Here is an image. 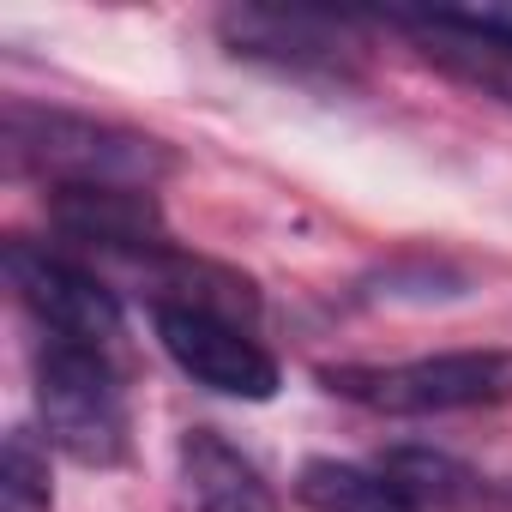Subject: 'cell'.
Listing matches in <instances>:
<instances>
[{"mask_svg":"<svg viewBox=\"0 0 512 512\" xmlns=\"http://www.w3.org/2000/svg\"><path fill=\"white\" fill-rule=\"evenodd\" d=\"M0 151L19 175H37L43 187H157L175 175V151L139 127L43 109V103H7L0 115Z\"/></svg>","mask_w":512,"mask_h":512,"instance_id":"obj_1","label":"cell"},{"mask_svg":"<svg viewBox=\"0 0 512 512\" xmlns=\"http://www.w3.org/2000/svg\"><path fill=\"white\" fill-rule=\"evenodd\" d=\"M326 392L380 416H452L512 398V350H440L410 362H338L320 368Z\"/></svg>","mask_w":512,"mask_h":512,"instance_id":"obj_2","label":"cell"},{"mask_svg":"<svg viewBox=\"0 0 512 512\" xmlns=\"http://www.w3.org/2000/svg\"><path fill=\"white\" fill-rule=\"evenodd\" d=\"M37 416L49 446H61L73 464H121L127 458V398L103 350L49 338L37 350Z\"/></svg>","mask_w":512,"mask_h":512,"instance_id":"obj_3","label":"cell"},{"mask_svg":"<svg viewBox=\"0 0 512 512\" xmlns=\"http://www.w3.org/2000/svg\"><path fill=\"white\" fill-rule=\"evenodd\" d=\"M0 260H7L13 296L25 302V314L49 338L109 356V344L121 338V302L97 272H85L79 260H67V253H55L43 241H25V235H7V253H0Z\"/></svg>","mask_w":512,"mask_h":512,"instance_id":"obj_4","label":"cell"},{"mask_svg":"<svg viewBox=\"0 0 512 512\" xmlns=\"http://www.w3.org/2000/svg\"><path fill=\"white\" fill-rule=\"evenodd\" d=\"M151 320H157L163 356H169L193 386H205V392H217V398H241V404L278 398V386H284L278 356L253 338L241 320L211 314V308H181V302H157Z\"/></svg>","mask_w":512,"mask_h":512,"instance_id":"obj_5","label":"cell"},{"mask_svg":"<svg viewBox=\"0 0 512 512\" xmlns=\"http://www.w3.org/2000/svg\"><path fill=\"white\" fill-rule=\"evenodd\" d=\"M217 31L235 61H260L296 79H350L362 55L344 19L302 13V7H235L217 19Z\"/></svg>","mask_w":512,"mask_h":512,"instance_id":"obj_6","label":"cell"},{"mask_svg":"<svg viewBox=\"0 0 512 512\" xmlns=\"http://www.w3.org/2000/svg\"><path fill=\"white\" fill-rule=\"evenodd\" d=\"M392 25H404L422 61H434L446 79L512 109V13L506 7H434V13H398Z\"/></svg>","mask_w":512,"mask_h":512,"instance_id":"obj_7","label":"cell"},{"mask_svg":"<svg viewBox=\"0 0 512 512\" xmlns=\"http://www.w3.org/2000/svg\"><path fill=\"white\" fill-rule=\"evenodd\" d=\"M49 223L67 241L127 253V260H169V223L145 187H49Z\"/></svg>","mask_w":512,"mask_h":512,"instance_id":"obj_8","label":"cell"},{"mask_svg":"<svg viewBox=\"0 0 512 512\" xmlns=\"http://www.w3.org/2000/svg\"><path fill=\"white\" fill-rule=\"evenodd\" d=\"M181 476L193 494V512H272V488L223 434L187 428L181 440Z\"/></svg>","mask_w":512,"mask_h":512,"instance_id":"obj_9","label":"cell"},{"mask_svg":"<svg viewBox=\"0 0 512 512\" xmlns=\"http://www.w3.org/2000/svg\"><path fill=\"white\" fill-rule=\"evenodd\" d=\"M296 500L308 512H422L386 470L344 464V458H308L296 476Z\"/></svg>","mask_w":512,"mask_h":512,"instance_id":"obj_10","label":"cell"},{"mask_svg":"<svg viewBox=\"0 0 512 512\" xmlns=\"http://www.w3.org/2000/svg\"><path fill=\"white\" fill-rule=\"evenodd\" d=\"M422 512H452V506H470L476 494H482V476L476 470H464L458 458H446V452H428V446H404V452H386V464H380Z\"/></svg>","mask_w":512,"mask_h":512,"instance_id":"obj_11","label":"cell"},{"mask_svg":"<svg viewBox=\"0 0 512 512\" xmlns=\"http://www.w3.org/2000/svg\"><path fill=\"white\" fill-rule=\"evenodd\" d=\"M0 482H7L13 512H49V452L25 428L7 440V470H0Z\"/></svg>","mask_w":512,"mask_h":512,"instance_id":"obj_12","label":"cell"},{"mask_svg":"<svg viewBox=\"0 0 512 512\" xmlns=\"http://www.w3.org/2000/svg\"><path fill=\"white\" fill-rule=\"evenodd\" d=\"M500 512H512V482H500Z\"/></svg>","mask_w":512,"mask_h":512,"instance_id":"obj_13","label":"cell"}]
</instances>
